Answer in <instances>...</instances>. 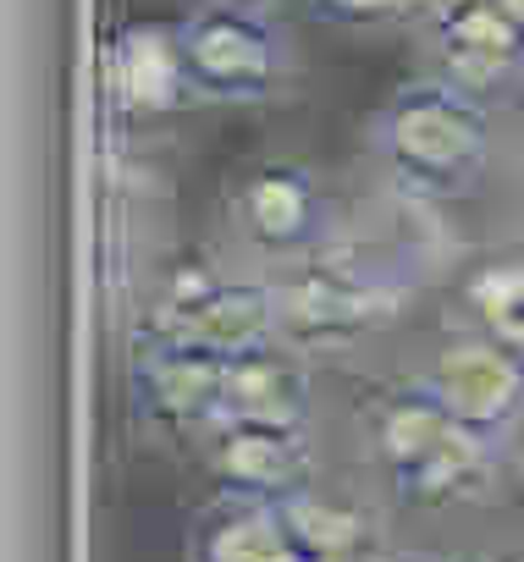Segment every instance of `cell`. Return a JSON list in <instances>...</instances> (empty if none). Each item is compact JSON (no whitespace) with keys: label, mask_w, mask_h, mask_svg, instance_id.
<instances>
[{"label":"cell","mask_w":524,"mask_h":562,"mask_svg":"<svg viewBox=\"0 0 524 562\" xmlns=\"http://www.w3.org/2000/svg\"><path fill=\"white\" fill-rule=\"evenodd\" d=\"M497 100L464 89L436 67L403 78L370 116V166L381 188L414 215L475 199V188L497 166Z\"/></svg>","instance_id":"6da1fadb"},{"label":"cell","mask_w":524,"mask_h":562,"mask_svg":"<svg viewBox=\"0 0 524 562\" xmlns=\"http://www.w3.org/2000/svg\"><path fill=\"white\" fill-rule=\"evenodd\" d=\"M425 254L398 237H354L343 232L332 248H321L304 265L277 270L282 288V342L304 359H343L392 326L409 321V310L425 293Z\"/></svg>","instance_id":"7a4b0ae2"},{"label":"cell","mask_w":524,"mask_h":562,"mask_svg":"<svg viewBox=\"0 0 524 562\" xmlns=\"http://www.w3.org/2000/svg\"><path fill=\"white\" fill-rule=\"evenodd\" d=\"M354 425L370 474L398 507H464L508 480V452L464 430L420 370L381 381Z\"/></svg>","instance_id":"3957f363"},{"label":"cell","mask_w":524,"mask_h":562,"mask_svg":"<svg viewBox=\"0 0 524 562\" xmlns=\"http://www.w3.org/2000/svg\"><path fill=\"white\" fill-rule=\"evenodd\" d=\"M171 23L204 105H277L299 83V45L271 0H188Z\"/></svg>","instance_id":"277c9868"},{"label":"cell","mask_w":524,"mask_h":562,"mask_svg":"<svg viewBox=\"0 0 524 562\" xmlns=\"http://www.w3.org/2000/svg\"><path fill=\"white\" fill-rule=\"evenodd\" d=\"M221 226H226L232 254L243 265H259V270L304 265L348 232L343 199L332 193V182L310 160H293V155L243 166L226 182Z\"/></svg>","instance_id":"5b68a950"},{"label":"cell","mask_w":524,"mask_h":562,"mask_svg":"<svg viewBox=\"0 0 524 562\" xmlns=\"http://www.w3.org/2000/svg\"><path fill=\"white\" fill-rule=\"evenodd\" d=\"M138 326L166 331V337L193 342V348H210V353H226V359L254 353V348H277L282 342L277 270H259L243 259L177 265L155 288V304Z\"/></svg>","instance_id":"8992f818"},{"label":"cell","mask_w":524,"mask_h":562,"mask_svg":"<svg viewBox=\"0 0 524 562\" xmlns=\"http://www.w3.org/2000/svg\"><path fill=\"white\" fill-rule=\"evenodd\" d=\"M226 353L177 342L166 331L133 326L127 337V408L133 425L155 441H188L199 447L221 425V392H226Z\"/></svg>","instance_id":"52a82bcc"},{"label":"cell","mask_w":524,"mask_h":562,"mask_svg":"<svg viewBox=\"0 0 524 562\" xmlns=\"http://www.w3.org/2000/svg\"><path fill=\"white\" fill-rule=\"evenodd\" d=\"M420 375L447 403V414L491 447H513L524 430V353L475 331L447 326L436 348L420 359Z\"/></svg>","instance_id":"ba28073f"},{"label":"cell","mask_w":524,"mask_h":562,"mask_svg":"<svg viewBox=\"0 0 524 562\" xmlns=\"http://www.w3.org/2000/svg\"><path fill=\"white\" fill-rule=\"evenodd\" d=\"M420 40L436 72L497 105L524 89V23L502 0H436L420 23Z\"/></svg>","instance_id":"9c48e42d"},{"label":"cell","mask_w":524,"mask_h":562,"mask_svg":"<svg viewBox=\"0 0 524 562\" xmlns=\"http://www.w3.org/2000/svg\"><path fill=\"white\" fill-rule=\"evenodd\" d=\"M199 463L215 491L282 502L321 480L315 430H271V425H215L199 441Z\"/></svg>","instance_id":"30bf717a"},{"label":"cell","mask_w":524,"mask_h":562,"mask_svg":"<svg viewBox=\"0 0 524 562\" xmlns=\"http://www.w3.org/2000/svg\"><path fill=\"white\" fill-rule=\"evenodd\" d=\"M105 89L116 100V111L127 116H177L204 105L182 45H177V23H122L111 34V56H105Z\"/></svg>","instance_id":"8fae6325"},{"label":"cell","mask_w":524,"mask_h":562,"mask_svg":"<svg viewBox=\"0 0 524 562\" xmlns=\"http://www.w3.org/2000/svg\"><path fill=\"white\" fill-rule=\"evenodd\" d=\"M221 425H271V430H315V359L299 348H254L226 364Z\"/></svg>","instance_id":"7c38bea8"},{"label":"cell","mask_w":524,"mask_h":562,"mask_svg":"<svg viewBox=\"0 0 524 562\" xmlns=\"http://www.w3.org/2000/svg\"><path fill=\"white\" fill-rule=\"evenodd\" d=\"M182 557L188 562H310L277 502L232 496V491H210L193 507L182 529Z\"/></svg>","instance_id":"4fadbf2b"},{"label":"cell","mask_w":524,"mask_h":562,"mask_svg":"<svg viewBox=\"0 0 524 562\" xmlns=\"http://www.w3.org/2000/svg\"><path fill=\"white\" fill-rule=\"evenodd\" d=\"M299 551L310 562H370L381 546V518H376V502H359V496H326L321 480L282 496L277 502Z\"/></svg>","instance_id":"5bb4252c"},{"label":"cell","mask_w":524,"mask_h":562,"mask_svg":"<svg viewBox=\"0 0 524 562\" xmlns=\"http://www.w3.org/2000/svg\"><path fill=\"white\" fill-rule=\"evenodd\" d=\"M458 315L464 326L524 353V254H491L469 265L458 281Z\"/></svg>","instance_id":"9a60e30c"},{"label":"cell","mask_w":524,"mask_h":562,"mask_svg":"<svg viewBox=\"0 0 524 562\" xmlns=\"http://www.w3.org/2000/svg\"><path fill=\"white\" fill-rule=\"evenodd\" d=\"M310 7L332 29H403V23L420 29L436 0H310Z\"/></svg>","instance_id":"2e32d148"},{"label":"cell","mask_w":524,"mask_h":562,"mask_svg":"<svg viewBox=\"0 0 524 562\" xmlns=\"http://www.w3.org/2000/svg\"><path fill=\"white\" fill-rule=\"evenodd\" d=\"M370 562H447V557H436V551H420V546H387V551H376Z\"/></svg>","instance_id":"e0dca14e"},{"label":"cell","mask_w":524,"mask_h":562,"mask_svg":"<svg viewBox=\"0 0 524 562\" xmlns=\"http://www.w3.org/2000/svg\"><path fill=\"white\" fill-rule=\"evenodd\" d=\"M508 485L524 496V430H519V441L508 447Z\"/></svg>","instance_id":"ac0fdd59"},{"label":"cell","mask_w":524,"mask_h":562,"mask_svg":"<svg viewBox=\"0 0 524 562\" xmlns=\"http://www.w3.org/2000/svg\"><path fill=\"white\" fill-rule=\"evenodd\" d=\"M447 562H519V557H502V551H458Z\"/></svg>","instance_id":"d6986e66"},{"label":"cell","mask_w":524,"mask_h":562,"mask_svg":"<svg viewBox=\"0 0 524 562\" xmlns=\"http://www.w3.org/2000/svg\"><path fill=\"white\" fill-rule=\"evenodd\" d=\"M519 204H524V133H519Z\"/></svg>","instance_id":"ffe728a7"},{"label":"cell","mask_w":524,"mask_h":562,"mask_svg":"<svg viewBox=\"0 0 524 562\" xmlns=\"http://www.w3.org/2000/svg\"><path fill=\"white\" fill-rule=\"evenodd\" d=\"M502 7H508V12H513V18L524 23V0H502Z\"/></svg>","instance_id":"44dd1931"}]
</instances>
